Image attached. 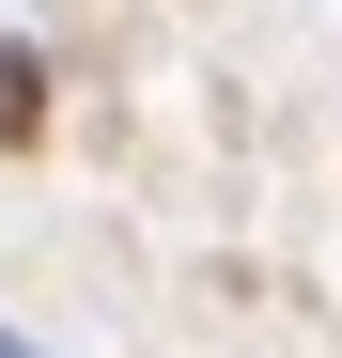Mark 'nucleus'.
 Segmentation results:
<instances>
[{"instance_id":"f257e3e1","label":"nucleus","mask_w":342,"mask_h":358,"mask_svg":"<svg viewBox=\"0 0 342 358\" xmlns=\"http://www.w3.org/2000/svg\"><path fill=\"white\" fill-rule=\"evenodd\" d=\"M31 141H47V63L0 47V156H31Z\"/></svg>"},{"instance_id":"f03ea898","label":"nucleus","mask_w":342,"mask_h":358,"mask_svg":"<svg viewBox=\"0 0 342 358\" xmlns=\"http://www.w3.org/2000/svg\"><path fill=\"white\" fill-rule=\"evenodd\" d=\"M0 358H47V343H31V327H0Z\"/></svg>"}]
</instances>
